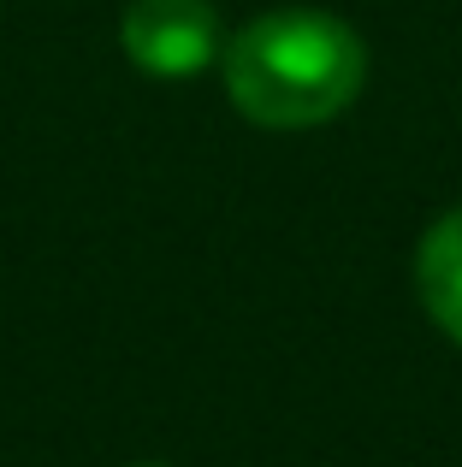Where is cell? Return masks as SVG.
<instances>
[{"label": "cell", "mask_w": 462, "mask_h": 467, "mask_svg": "<svg viewBox=\"0 0 462 467\" xmlns=\"http://www.w3.org/2000/svg\"><path fill=\"white\" fill-rule=\"evenodd\" d=\"M142 467H154V462H142Z\"/></svg>", "instance_id": "4"}, {"label": "cell", "mask_w": 462, "mask_h": 467, "mask_svg": "<svg viewBox=\"0 0 462 467\" xmlns=\"http://www.w3.org/2000/svg\"><path fill=\"white\" fill-rule=\"evenodd\" d=\"M415 290L421 308L451 343H462V207L445 213L415 249Z\"/></svg>", "instance_id": "3"}, {"label": "cell", "mask_w": 462, "mask_h": 467, "mask_svg": "<svg viewBox=\"0 0 462 467\" xmlns=\"http://www.w3.org/2000/svg\"><path fill=\"white\" fill-rule=\"evenodd\" d=\"M226 95L261 130H314L368 83V47L332 12H267L226 42Z\"/></svg>", "instance_id": "1"}, {"label": "cell", "mask_w": 462, "mask_h": 467, "mask_svg": "<svg viewBox=\"0 0 462 467\" xmlns=\"http://www.w3.org/2000/svg\"><path fill=\"white\" fill-rule=\"evenodd\" d=\"M119 47L149 78H196L226 54V36L208 0H131L119 18Z\"/></svg>", "instance_id": "2"}]
</instances>
